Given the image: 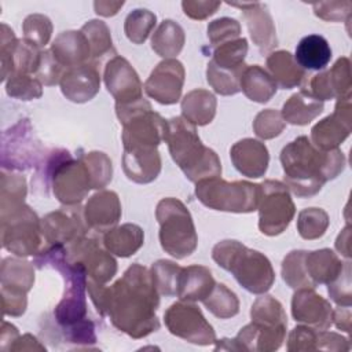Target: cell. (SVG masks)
I'll return each instance as SVG.
<instances>
[{
  "label": "cell",
  "instance_id": "6da1fadb",
  "mask_svg": "<svg viewBox=\"0 0 352 352\" xmlns=\"http://www.w3.org/2000/svg\"><path fill=\"white\" fill-rule=\"evenodd\" d=\"M160 293L151 272L132 264L111 287L107 296V315L111 323L132 338H142L160 329L155 309Z\"/></svg>",
  "mask_w": 352,
  "mask_h": 352
},
{
  "label": "cell",
  "instance_id": "7a4b0ae2",
  "mask_svg": "<svg viewBox=\"0 0 352 352\" xmlns=\"http://www.w3.org/2000/svg\"><path fill=\"white\" fill-rule=\"evenodd\" d=\"M286 186L300 198L318 194L323 184L336 179L346 165L341 150H320L307 136H300L280 151Z\"/></svg>",
  "mask_w": 352,
  "mask_h": 352
},
{
  "label": "cell",
  "instance_id": "3957f363",
  "mask_svg": "<svg viewBox=\"0 0 352 352\" xmlns=\"http://www.w3.org/2000/svg\"><path fill=\"white\" fill-rule=\"evenodd\" d=\"M165 142L172 160L188 180L198 183L221 175V164L217 154L202 144L195 125L183 117H173L168 121Z\"/></svg>",
  "mask_w": 352,
  "mask_h": 352
},
{
  "label": "cell",
  "instance_id": "277c9868",
  "mask_svg": "<svg viewBox=\"0 0 352 352\" xmlns=\"http://www.w3.org/2000/svg\"><path fill=\"white\" fill-rule=\"evenodd\" d=\"M212 257L250 293L263 294L271 289L275 280L270 260L263 253L249 249L238 241L227 239L216 243Z\"/></svg>",
  "mask_w": 352,
  "mask_h": 352
},
{
  "label": "cell",
  "instance_id": "5b68a950",
  "mask_svg": "<svg viewBox=\"0 0 352 352\" xmlns=\"http://www.w3.org/2000/svg\"><path fill=\"white\" fill-rule=\"evenodd\" d=\"M155 217L160 224L162 249L175 258L190 256L197 248V232L192 217L184 204L176 198H164L158 202Z\"/></svg>",
  "mask_w": 352,
  "mask_h": 352
},
{
  "label": "cell",
  "instance_id": "8992f818",
  "mask_svg": "<svg viewBox=\"0 0 352 352\" xmlns=\"http://www.w3.org/2000/svg\"><path fill=\"white\" fill-rule=\"evenodd\" d=\"M261 187L250 182H226L219 177L197 183L195 195L209 209L234 213L254 212L258 206Z\"/></svg>",
  "mask_w": 352,
  "mask_h": 352
},
{
  "label": "cell",
  "instance_id": "52a82bcc",
  "mask_svg": "<svg viewBox=\"0 0 352 352\" xmlns=\"http://www.w3.org/2000/svg\"><path fill=\"white\" fill-rule=\"evenodd\" d=\"M45 175L51 179L54 195L67 206L81 202L92 188L82 158L73 160L70 153L65 150L50 157Z\"/></svg>",
  "mask_w": 352,
  "mask_h": 352
},
{
  "label": "cell",
  "instance_id": "ba28073f",
  "mask_svg": "<svg viewBox=\"0 0 352 352\" xmlns=\"http://www.w3.org/2000/svg\"><path fill=\"white\" fill-rule=\"evenodd\" d=\"M41 220L25 204L1 210L3 248L16 256L38 254L43 242Z\"/></svg>",
  "mask_w": 352,
  "mask_h": 352
},
{
  "label": "cell",
  "instance_id": "9c48e42d",
  "mask_svg": "<svg viewBox=\"0 0 352 352\" xmlns=\"http://www.w3.org/2000/svg\"><path fill=\"white\" fill-rule=\"evenodd\" d=\"M258 228L268 236L282 234L294 217L296 208L287 186L278 180H265L260 184Z\"/></svg>",
  "mask_w": 352,
  "mask_h": 352
},
{
  "label": "cell",
  "instance_id": "30bf717a",
  "mask_svg": "<svg viewBox=\"0 0 352 352\" xmlns=\"http://www.w3.org/2000/svg\"><path fill=\"white\" fill-rule=\"evenodd\" d=\"M168 330L191 344L210 345L216 342L213 327L202 315L201 309L192 304L175 302L164 314Z\"/></svg>",
  "mask_w": 352,
  "mask_h": 352
},
{
  "label": "cell",
  "instance_id": "8fae6325",
  "mask_svg": "<svg viewBox=\"0 0 352 352\" xmlns=\"http://www.w3.org/2000/svg\"><path fill=\"white\" fill-rule=\"evenodd\" d=\"M66 256L73 263L84 265L88 279H92L100 285L109 282L117 272V263L113 256L104 252L96 239L80 238L69 245Z\"/></svg>",
  "mask_w": 352,
  "mask_h": 352
},
{
  "label": "cell",
  "instance_id": "7c38bea8",
  "mask_svg": "<svg viewBox=\"0 0 352 352\" xmlns=\"http://www.w3.org/2000/svg\"><path fill=\"white\" fill-rule=\"evenodd\" d=\"M184 67L177 59H165L157 65L144 82L146 94L161 104H173L180 99Z\"/></svg>",
  "mask_w": 352,
  "mask_h": 352
},
{
  "label": "cell",
  "instance_id": "4fadbf2b",
  "mask_svg": "<svg viewBox=\"0 0 352 352\" xmlns=\"http://www.w3.org/2000/svg\"><path fill=\"white\" fill-rule=\"evenodd\" d=\"M351 133V95L338 98L331 116L319 121L311 131L312 143L320 150H334Z\"/></svg>",
  "mask_w": 352,
  "mask_h": 352
},
{
  "label": "cell",
  "instance_id": "5bb4252c",
  "mask_svg": "<svg viewBox=\"0 0 352 352\" xmlns=\"http://www.w3.org/2000/svg\"><path fill=\"white\" fill-rule=\"evenodd\" d=\"M104 84L107 91L118 104L132 103L142 99V82L131 66L122 56H113L104 67Z\"/></svg>",
  "mask_w": 352,
  "mask_h": 352
},
{
  "label": "cell",
  "instance_id": "9a60e30c",
  "mask_svg": "<svg viewBox=\"0 0 352 352\" xmlns=\"http://www.w3.org/2000/svg\"><path fill=\"white\" fill-rule=\"evenodd\" d=\"M122 168L129 180L140 184L150 183L157 179L161 170L160 153L153 146L125 144Z\"/></svg>",
  "mask_w": 352,
  "mask_h": 352
},
{
  "label": "cell",
  "instance_id": "2e32d148",
  "mask_svg": "<svg viewBox=\"0 0 352 352\" xmlns=\"http://www.w3.org/2000/svg\"><path fill=\"white\" fill-rule=\"evenodd\" d=\"M292 315L296 322L307 323L319 330L333 324V309L329 301L314 292V289H298L292 300Z\"/></svg>",
  "mask_w": 352,
  "mask_h": 352
},
{
  "label": "cell",
  "instance_id": "e0dca14e",
  "mask_svg": "<svg viewBox=\"0 0 352 352\" xmlns=\"http://www.w3.org/2000/svg\"><path fill=\"white\" fill-rule=\"evenodd\" d=\"M62 94L72 102L91 100L99 91L100 76L95 63H85L65 70L60 78Z\"/></svg>",
  "mask_w": 352,
  "mask_h": 352
},
{
  "label": "cell",
  "instance_id": "ac0fdd59",
  "mask_svg": "<svg viewBox=\"0 0 352 352\" xmlns=\"http://www.w3.org/2000/svg\"><path fill=\"white\" fill-rule=\"evenodd\" d=\"M41 232L44 239L51 245L73 243L85 234L81 217L76 210H56L48 213L41 220Z\"/></svg>",
  "mask_w": 352,
  "mask_h": 352
},
{
  "label": "cell",
  "instance_id": "d6986e66",
  "mask_svg": "<svg viewBox=\"0 0 352 352\" xmlns=\"http://www.w3.org/2000/svg\"><path fill=\"white\" fill-rule=\"evenodd\" d=\"M349 66L348 58H340L330 70L314 76L308 92L322 102L351 95L352 84Z\"/></svg>",
  "mask_w": 352,
  "mask_h": 352
},
{
  "label": "cell",
  "instance_id": "ffe728a7",
  "mask_svg": "<svg viewBox=\"0 0 352 352\" xmlns=\"http://www.w3.org/2000/svg\"><path fill=\"white\" fill-rule=\"evenodd\" d=\"M121 217V204L114 191H99L94 194L84 208V219L89 228L107 232L116 227Z\"/></svg>",
  "mask_w": 352,
  "mask_h": 352
},
{
  "label": "cell",
  "instance_id": "44dd1931",
  "mask_svg": "<svg viewBox=\"0 0 352 352\" xmlns=\"http://www.w3.org/2000/svg\"><path fill=\"white\" fill-rule=\"evenodd\" d=\"M230 6L238 7L243 11V18L250 33L253 43L257 45L260 52L272 50L278 40L275 33L274 21L267 10V6L261 3H228Z\"/></svg>",
  "mask_w": 352,
  "mask_h": 352
},
{
  "label": "cell",
  "instance_id": "7402d4cb",
  "mask_svg": "<svg viewBox=\"0 0 352 352\" xmlns=\"http://www.w3.org/2000/svg\"><path fill=\"white\" fill-rule=\"evenodd\" d=\"M230 157L236 170L248 177L264 176L270 162L265 144L250 138L236 142L230 150Z\"/></svg>",
  "mask_w": 352,
  "mask_h": 352
},
{
  "label": "cell",
  "instance_id": "603a6c76",
  "mask_svg": "<svg viewBox=\"0 0 352 352\" xmlns=\"http://www.w3.org/2000/svg\"><path fill=\"white\" fill-rule=\"evenodd\" d=\"M51 52L56 62L67 69L89 63L91 47L85 34L80 30L60 33L51 45Z\"/></svg>",
  "mask_w": 352,
  "mask_h": 352
},
{
  "label": "cell",
  "instance_id": "cb8c5ba5",
  "mask_svg": "<svg viewBox=\"0 0 352 352\" xmlns=\"http://www.w3.org/2000/svg\"><path fill=\"white\" fill-rule=\"evenodd\" d=\"M216 282L210 270L202 265H190L179 274L176 296L182 301H202L209 296Z\"/></svg>",
  "mask_w": 352,
  "mask_h": 352
},
{
  "label": "cell",
  "instance_id": "d4e9b609",
  "mask_svg": "<svg viewBox=\"0 0 352 352\" xmlns=\"http://www.w3.org/2000/svg\"><path fill=\"white\" fill-rule=\"evenodd\" d=\"M304 264L314 287L319 283H330L344 268V263L330 249L307 252Z\"/></svg>",
  "mask_w": 352,
  "mask_h": 352
},
{
  "label": "cell",
  "instance_id": "484cf974",
  "mask_svg": "<svg viewBox=\"0 0 352 352\" xmlns=\"http://www.w3.org/2000/svg\"><path fill=\"white\" fill-rule=\"evenodd\" d=\"M294 59L304 70H322L331 59V48L323 36L309 34L297 44Z\"/></svg>",
  "mask_w": 352,
  "mask_h": 352
},
{
  "label": "cell",
  "instance_id": "4316f807",
  "mask_svg": "<svg viewBox=\"0 0 352 352\" xmlns=\"http://www.w3.org/2000/svg\"><path fill=\"white\" fill-rule=\"evenodd\" d=\"M34 283V271L29 261L4 258L1 263V293L26 296Z\"/></svg>",
  "mask_w": 352,
  "mask_h": 352
},
{
  "label": "cell",
  "instance_id": "83f0119b",
  "mask_svg": "<svg viewBox=\"0 0 352 352\" xmlns=\"http://www.w3.org/2000/svg\"><path fill=\"white\" fill-rule=\"evenodd\" d=\"M323 111V102L316 99L308 89L302 88L300 92L292 95L283 104L282 117L285 122L293 125H307Z\"/></svg>",
  "mask_w": 352,
  "mask_h": 352
},
{
  "label": "cell",
  "instance_id": "f1b7e54d",
  "mask_svg": "<svg viewBox=\"0 0 352 352\" xmlns=\"http://www.w3.org/2000/svg\"><path fill=\"white\" fill-rule=\"evenodd\" d=\"M239 88L253 102L265 103L276 92L278 85L271 74L258 65L246 66L239 80Z\"/></svg>",
  "mask_w": 352,
  "mask_h": 352
},
{
  "label": "cell",
  "instance_id": "f546056e",
  "mask_svg": "<svg viewBox=\"0 0 352 352\" xmlns=\"http://www.w3.org/2000/svg\"><path fill=\"white\" fill-rule=\"evenodd\" d=\"M144 241L143 230L136 224H122L107 231L103 236V243L110 253L120 257H129L136 253Z\"/></svg>",
  "mask_w": 352,
  "mask_h": 352
},
{
  "label": "cell",
  "instance_id": "4dcf8cb0",
  "mask_svg": "<svg viewBox=\"0 0 352 352\" xmlns=\"http://www.w3.org/2000/svg\"><path fill=\"white\" fill-rule=\"evenodd\" d=\"M267 67L271 77L283 89H290L301 84L305 70L298 66L294 56L289 51H276L267 58Z\"/></svg>",
  "mask_w": 352,
  "mask_h": 352
},
{
  "label": "cell",
  "instance_id": "1f68e13d",
  "mask_svg": "<svg viewBox=\"0 0 352 352\" xmlns=\"http://www.w3.org/2000/svg\"><path fill=\"white\" fill-rule=\"evenodd\" d=\"M182 117L192 125H206L216 114V98L206 89H194L182 100Z\"/></svg>",
  "mask_w": 352,
  "mask_h": 352
},
{
  "label": "cell",
  "instance_id": "d6a6232c",
  "mask_svg": "<svg viewBox=\"0 0 352 352\" xmlns=\"http://www.w3.org/2000/svg\"><path fill=\"white\" fill-rule=\"evenodd\" d=\"M248 52V41L246 38H236L228 43H224L216 47L213 52V58L209 60V66L223 73L242 76L245 70V56Z\"/></svg>",
  "mask_w": 352,
  "mask_h": 352
},
{
  "label": "cell",
  "instance_id": "836d02e7",
  "mask_svg": "<svg viewBox=\"0 0 352 352\" xmlns=\"http://www.w3.org/2000/svg\"><path fill=\"white\" fill-rule=\"evenodd\" d=\"M184 45V30L172 19H165L151 37V48L162 58L176 56Z\"/></svg>",
  "mask_w": 352,
  "mask_h": 352
},
{
  "label": "cell",
  "instance_id": "e575fe53",
  "mask_svg": "<svg viewBox=\"0 0 352 352\" xmlns=\"http://www.w3.org/2000/svg\"><path fill=\"white\" fill-rule=\"evenodd\" d=\"M81 32L88 38L91 47V60L100 62L104 56L110 54L116 55L110 30L104 22L92 19L81 28Z\"/></svg>",
  "mask_w": 352,
  "mask_h": 352
},
{
  "label": "cell",
  "instance_id": "d590c367",
  "mask_svg": "<svg viewBox=\"0 0 352 352\" xmlns=\"http://www.w3.org/2000/svg\"><path fill=\"white\" fill-rule=\"evenodd\" d=\"M204 305L214 316L228 319L239 312V301L236 294L223 283H216L206 298L202 300Z\"/></svg>",
  "mask_w": 352,
  "mask_h": 352
},
{
  "label": "cell",
  "instance_id": "8d00e7d4",
  "mask_svg": "<svg viewBox=\"0 0 352 352\" xmlns=\"http://www.w3.org/2000/svg\"><path fill=\"white\" fill-rule=\"evenodd\" d=\"M305 250L290 252L282 263V278L292 289H314L305 271Z\"/></svg>",
  "mask_w": 352,
  "mask_h": 352
},
{
  "label": "cell",
  "instance_id": "74e56055",
  "mask_svg": "<svg viewBox=\"0 0 352 352\" xmlns=\"http://www.w3.org/2000/svg\"><path fill=\"white\" fill-rule=\"evenodd\" d=\"M182 267L169 260H158L151 265V278L155 289L162 296H176Z\"/></svg>",
  "mask_w": 352,
  "mask_h": 352
},
{
  "label": "cell",
  "instance_id": "f35d334b",
  "mask_svg": "<svg viewBox=\"0 0 352 352\" xmlns=\"http://www.w3.org/2000/svg\"><path fill=\"white\" fill-rule=\"evenodd\" d=\"M329 227V216L320 208H308L300 212L297 230L304 239H318Z\"/></svg>",
  "mask_w": 352,
  "mask_h": 352
},
{
  "label": "cell",
  "instance_id": "ab89813d",
  "mask_svg": "<svg viewBox=\"0 0 352 352\" xmlns=\"http://www.w3.org/2000/svg\"><path fill=\"white\" fill-rule=\"evenodd\" d=\"M155 15L150 12L148 10H142L138 8L132 11L124 25V30L126 37L133 43V44H142L146 41L148 34L151 33L153 28L155 26Z\"/></svg>",
  "mask_w": 352,
  "mask_h": 352
},
{
  "label": "cell",
  "instance_id": "60d3db41",
  "mask_svg": "<svg viewBox=\"0 0 352 352\" xmlns=\"http://www.w3.org/2000/svg\"><path fill=\"white\" fill-rule=\"evenodd\" d=\"M81 158L88 169L92 188L106 187L110 183L113 173L110 158L100 151H91Z\"/></svg>",
  "mask_w": 352,
  "mask_h": 352
},
{
  "label": "cell",
  "instance_id": "b9f144b4",
  "mask_svg": "<svg viewBox=\"0 0 352 352\" xmlns=\"http://www.w3.org/2000/svg\"><path fill=\"white\" fill-rule=\"evenodd\" d=\"M26 197L25 177L16 173L1 172V210L23 204Z\"/></svg>",
  "mask_w": 352,
  "mask_h": 352
},
{
  "label": "cell",
  "instance_id": "7bdbcfd3",
  "mask_svg": "<svg viewBox=\"0 0 352 352\" xmlns=\"http://www.w3.org/2000/svg\"><path fill=\"white\" fill-rule=\"evenodd\" d=\"M7 95L21 99V100H30L34 98H40L43 94L41 82L37 78L30 77L29 74L14 73L8 77L6 82Z\"/></svg>",
  "mask_w": 352,
  "mask_h": 352
},
{
  "label": "cell",
  "instance_id": "ee69618b",
  "mask_svg": "<svg viewBox=\"0 0 352 352\" xmlns=\"http://www.w3.org/2000/svg\"><path fill=\"white\" fill-rule=\"evenodd\" d=\"M22 30L25 34V40L41 48L50 41L52 33V23L48 16L41 14H33L25 18Z\"/></svg>",
  "mask_w": 352,
  "mask_h": 352
},
{
  "label": "cell",
  "instance_id": "f6af8a7d",
  "mask_svg": "<svg viewBox=\"0 0 352 352\" xmlns=\"http://www.w3.org/2000/svg\"><path fill=\"white\" fill-rule=\"evenodd\" d=\"M285 126H286V122L282 114L274 109H267L260 111L253 121L254 133L261 139H272L280 135Z\"/></svg>",
  "mask_w": 352,
  "mask_h": 352
},
{
  "label": "cell",
  "instance_id": "bcb514c9",
  "mask_svg": "<svg viewBox=\"0 0 352 352\" xmlns=\"http://www.w3.org/2000/svg\"><path fill=\"white\" fill-rule=\"evenodd\" d=\"M241 25L231 18H220L209 23L208 26V37L212 45L219 47L224 43L239 38Z\"/></svg>",
  "mask_w": 352,
  "mask_h": 352
},
{
  "label": "cell",
  "instance_id": "7dc6e473",
  "mask_svg": "<svg viewBox=\"0 0 352 352\" xmlns=\"http://www.w3.org/2000/svg\"><path fill=\"white\" fill-rule=\"evenodd\" d=\"M65 72H62V66L54 58L51 50L41 51L40 62L36 70V78L44 85H55L60 82V78Z\"/></svg>",
  "mask_w": 352,
  "mask_h": 352
},
{
  "label": "cell",
  "instance_id": "c3c4849f",
  "mask_svg": "<svg viewBox=\"0 0 352 352\" xmlns=\"http://www.w3.org/2000/svg\"><path fill=\"white\" fill-rule=\"evenodd\" d=\"M329 285V294L334 302L342 307L351 305V265L344 263L342 271Z\"/></svg>",
  "mask_w": 352,
  "mask_h": 352
},
{
  "label": "cell",
  "instance_id": "681fc988",
  "mask_svg": "<svg viewBox=\"0 0 352 352\" xmlns=\"http://www.w3.org/2000/svg\"><path fill=\"white\" fill-rule=\"evenodd\" d=\"M289 351H315L319 349V331L305 326H297L289 334Z\"/></svg>",
  "mask_w": 352,
  "mask_h": 352
},
{
  "label": "cell",
  "instance_id": "f907efd6",
  "mask_svg": "<svg viewBox=\"0 0 352 352\" xmlns=\"http://www.w3.org/2000/svg\"><path fill=\"white\" fill-rule=\"evenodd\" d=\"M221 6L220 1H183L182 7L184 10V14L190 16L191 19H205L210 15H213L217 8Z\"/></svg>",
  "mask_w": 352,
  "mask_h": 352
},
{
  "label": "cell",
  "instance_id": "816d5d0a",
  "mask_svg": "<svg viewBox=\"0 0 352 352\" xmlns=\"http://www.w3.org/2000/svg\"><path fill=\"white\" fill-rule=\"evenodd\" d=\"M333 322L336 323V326L346 333H349L351 330V311L348 307L345 308H337L336 311H333Z\"/></svg>",
  "mask_w": 352,
  "mask_h": 352
},
{
  "label": "cell",
  "instance_id": "f5cc1de1",
  "mask_svg": "<svg viewBox=\"0 0 352 352\" xmlns=\"http://www.w3.org/2000/svg\"><path fill=\"white\" fill-rule=\"evenodd\" d=\"M124 6V1H117V3H113V1H96L94 4L95 7V12L99 14V15H103V16H111V15H116L118 12V8Z\"/></svg>",
  "mask_w": 352,
  "mask_h": 352
},
{
  "label": "cell",
  "instance_id": "db71d44e",
  "mask_svg": "<svg viewBox=\"0 0 352 352\" xmlns=\"http://www.w3.org/2000/svg\"><path fill=\"white\" fill-rule=\"evenodd\" d=\"M349 227L346 228V231H345V239H344V235H342V232L338 235V238H337V241H336V248H337V250L342 254V256H345V257H349L351 256V249H349Z\"/></svg>",
  "mask_w": 352,
  "mask_h": 352
}]
</instances>
